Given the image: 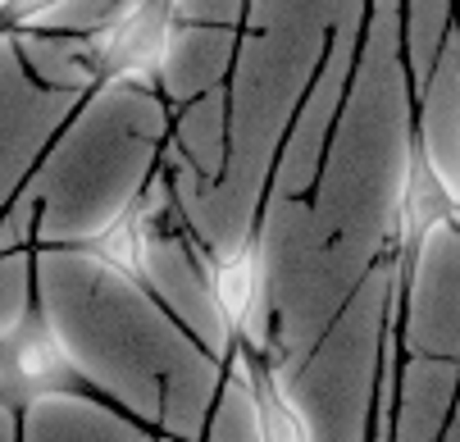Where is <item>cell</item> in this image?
Masks as SVG:
<instances>
[{"mask_svg":"<svg viewBox=\"0 0 460 442\" xmlns=\"http://www.w3.org/2000/svg\"><path fill=\"white\" fill-rule=\"evenodd\" d=\"M242 378L255 397V424H260V438H274V442H305L310 429L305 420L296 415V406L288 402V393L279 388V378L270 369H251L242 365Z\"/></svg>","mask_w":460,"mask_h":442,"instance_id":"5","label":"cell"},{"mask_svg":"<svg viewBox=\"0 0 460 442\" xmlns=\"http://www.w3.org/2000/svg\"><path fill=\"white\" fill-rule=\"evenodd\" d=\"M59 5L64 0H5V5H0V19L14 23V28H32V23L50 19Z\"/></svg>","mask_w":460,"mask_h":442,"instance_id":"7","label":"cell"},{"mask_svg":"<svg viewBox=\"0 0 460 442\" xmlns=\"http://www.w3.org/2000/svg\"><path fill=\"white\" fill-rule=\"evenodd\" d=\"M169 41H173V0H151L128 23L96 28L87 50H92V65L101 69V83L119 87V83L155 78L169 59Z\"/></svg>","mask_w":460,"mask_h":442,"instance_id":"1","label":"cell"},{"mask_svg":"<svg viewBox=\"0 0 460 442\" xmlns=\"http://www.w3.org/2000/svg\"><path fill=\"white\" fill-rule=\"evenodd\" d=\"M451 215H456V201L447 192V182L438 178V169L415 146L411 160H406V182H402V201H397V242L415 246L424 233H433Z\"/></svg>","mask_w":460,"mask_h":442,"instance_id":"3","label":"cell"},{"mask_svg":"<svg viewBox=\"0 0 460 442\" xmlns=\"http://www.w3.org/2000/svg\"><path fill=\"white\" fill-rule=\"evenodd\" d=\"M151 215L155 210H142L133 206L128 215H119L101 237H96V251L123 274H142L146 270V246H151Z\"/></svg>","mask_w":460,"mask_h":442,"instance_id":"6","label":"cell"},{"mask_svg":"<svg viewBox=\"0 0 460 442\" xmlns=\"http://www.w3.org/2000/svg\"><path fill=\"white\" fill-rule=\"evenodd\" d=\"M210 296H215L224 329L246 333L255 324L260 301H265V251L255 242H242L228 256H219L215 270H210Z\"/></svg>","mask_w":460,"mask_h":442,"instance_id":"2","label":"cell"},{"mask_svg":"<svg viewBox=\"0 0 460 442\" xmlns=\"http://www.w3.org/2000/svg\"><path fill=\"white\" fill-rule=\"evenodd\" d=\"M5 365L19 388H55L69 378V356H64V347L55 342L46 324H32L28 333H19L5 351Z\"/></svg>","mask_w":460,"mask_h":442,"instance_id":"4","label":"cell"}]
</instances>
